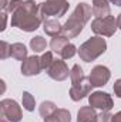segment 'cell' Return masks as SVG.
I'll list each match as a JSON object with an SVG mask.
<instances>
[{"mask_svg": "<svg viewBox=\"0 0 121 122\" xmlns=\"http://www.w3.org/2000/svg\"><path fill=\"white\" fill-rule=\"evenodd\" d=\"M56 117L59 118L60 122H71V114L68 109H64V108H59L56 112Z\"/></svg>", "mask_w": 121, "mask_h": 122, "instance_id": "23", "label": "cell"}, {"mask_svg": "<svg viewBox=\"0 0 121 122\" xmlns=\"http://www.w3.org/2000/svg\"><path fill=\"white\" fill-rule=\"evenodd\" d=\"M11 57V44H9L7 41H1V53H0V58L6 60Z\"/></svg>", "mask_w": 121, "mask_h": 122, "instance_id": "24", "label": "cell"}, {"mask_svg": "<svg viewBox=\"0 0 121 122\" xmlns=\"http://www.w3.org/2000/svg\"><path fill=\"white\" fill-rule=\"evenodd\" d=\"M118 29L117 26V19L114 16H107V17H95L91 21V30L97 36L101 37H111L116 34Z\"/></svg>", "mask_w": 121, "mask_h": 122, "instance_id": "5", "label": "cell"}, {"mask_svg": "<svg viewBox=\"0 0 121 122\" xmlns=\"http://www.w3.org/2000/svg\"><path fill=\"white\" fill-rule=\"evenodd\" d=\"M46 47H47V41L41 36H36L30 40V48L34 53H43Z\"/></svg>", "mask_w": 121, "mask_h": 122, "instance_id": "18", "label": "cell"}, {"mask_svg": "<svg viewBox=\"0 0 121 122\" xmlns=\"http://www.w3.org/2000/svg\"><path fill=\"white\" fill-rule=\"evenodd\" d=\"M110 3H113V4H116V6L121 7V0H110Z\"/></svg>", "mask_w": 121, "mask_h": 122, "instance_id": "32", "label": "cell"}, {"mask_svg": "<svg viewBox=\"0 0 121 122\" xmlns=\"http://www.w3.org/2000/svg\"><path fill=\"white\" fill-rule=\"evenodd\" d=\"M44 122H60V121H59V118L56 117V114H53L51 117H49V118H44Z\"/></svg>", "mask_w": 121, "mask_h": 122, "instance_id": "29", "label": "cell"}, {"mask_svg": "<svg viewBox=\"0 0 121 122\" xmlns=\"http://www.w3.org/2000/svg\"><path fill=\"white\" fill-rule=\"evenodd\" d=\"M43 30L46 34L51 37H57V36H61L63 33V24L57 19H46L43 21Z\"/></svg>", "mask_w": 121, "mask_h": 122, "instance_id": "12", "label": "cell"}, {"mask_svg": "<svg viewBox=\"0 0 121 122\" xmlns=\"http://www.w3.org/2000/svg\"><path fill=\"white\" fill-rule=\"evenodd\" d=\"M117 26H118V29L121 30V13L118 14V17H117Z\"/></svg>", "mask_w": 121, "mask_h": 122, "instance_id": "33", "label": "cell"}, {"mask_svg": "<svg viewBox=\"0 0 121 122\" xmlns=\"http://www.w3.org/2000/svg\"><path fill=\"white\" fill-rule=\"evenodd\" d=\"M88 104L94 109H100V111H111V108L114 107L111 95L103 91L91 92V95H88Z\"/></svg>", "mask_w": 121, "mask_h": 122, "instance_id": "7", "label": "cell"}, {"mask_svg": "<svg viewBox=\"0 0 121 122\" xmlns=\"http://www.w3.org/2000/svg\"><path fill=\"white\" fill-rule=\"evenodd\" d=\"M0 111H1V115L6 117L10 122H20L22 118H23L22 108L19 107V104L14 99H9V98L1 99Z\"/></svg>", "mask_w": 121, "mask_h": 122, "instance_id": "6", "label": "cell"}, {"mask_svg": "<svg viewBox=\"0 0 121 122\" xmlns=\"http://www.w3.org/2000/svg\"><path fill=\"white\" fill-rule=\"evenodd\" d=\"M113 122H121V111L113 115Z\"/></svg>", "mask_w": 121, "mask_h": 122, "instance_id": "30", "label": "cell"}, {"mask_svg": "<svg viewBox=\"0 0 121 122\" xmlns=\"http://www.w3.org/2000/svg\"><path fill=\"white\" fill-rule=\"evenodd\" d=\"M70 71L66 61H63V58H54L51 67L47 70V74L51 80L54 81H64L70 77Z\"/></svg>", "mask_w": 121, "mask_h": 122, "instance_id": "8", "label": "cell"}, {"mask_svg": "<svg viewBox=\"0 0 121 122\" xmlns=\"http://www.w3.org/2000/svg\"><path fill=\"white\" fill-rule=\"evenodd\" d=\"M9 6V0H1V11H6Z\"/></svg>", "mask_w": 121, "mask_h": 122, "instance_id": "31", "label": "cell"}, {"mask_svg": "<svg viewBox=\"0 0 121 122\" xmlns=\"http://www.w3.org/2000/svg\"><path fill=\"white\" fill-rule=\"evenodd\" d=\"M76 53H78L77 47H76L73 43H68V44L63 48V51L60 53V57L63 60H68V58H73V57L76 56Z\"/></svg>", "mask_w": 121, "mask_h": 122, "instance_id": "21", "label": "cell"}, {"mask_svg": "<svg viewBox=\"0 0 121 122\" xmlns=\"http://www.w3.org/2000/svg\"><path fill=\"white\" fill-rule=\"evenodd\" d=\"M1 17H3V26H1V31H3L7 26V14H6V11H1Z\"/></svg>", "mask_w": 121, "mask_h": 122, "instance_id": "28", "label": "cell"}, {"mask_svg": "<svg viewBox=\"0 0 121 122\" xmlns=\"http://www.w3.org/2000/svg\"><path fill=\"white\" fill-rule=\"evenodd\" d=\"M68 44V38L64 37V36H57V37H53L51 41H50V47L53 50V53H57L60 56V53L63 51V48Z\"/></svg>", "mask_w": 121, "mask_h": 122, "instance_id": "17", "label": "cell"}, {"mask_svg": "<svg viewBox=\"0 0 121 122\" xmlns=\"http://www.w3.org/2000/svg\"><path fill=\"white\" fill-rule=\"evenodd\" d=\"M113 90H114V94H116L118 98H121V78H118V80L114 82Z\"/></svg>", "mask_w": 121, "mask_h": 122, "instance_id": "27", "label": "cell"}, {"mask_svg": "<svg viewBox=\"0 0 121 122\" xmlns=\"http://www.w3.org/2000/svg\"><path fill=\"white\" fill-rule=\"evenodd\" d=\"M86 75H84V71L83 68L78 65V64H74L71 71H70V80H71V84H76V82H80L81 80H84Z\"/></svg>", "mask_w": 121, "mask_h": 122, "instance_id": "20", "label": "cell"}, {"mask_svg": "<svg viewBox=\"0 0 121 122\" xmlns=\"http://www.w3.org/2000/svg\"><path fill=\"white\" fill-rule=\"evenodd\" d=\"M11 57L19 61H24L27 58V48L23 43H14L11 44Z\"/></svg>", "mask_w": 121, "mask_h": 122, "instance_id": "16", "label": "cell"}, {"mask_svg": "<svg viewBox=\"0 0 121 122\" xmlns=\"http://www.w3.org/2000/svg\"><path fill=\"white\" fill-rule=\"evenodd\" d=\"M91 88H93V85H91L90 80H88V78H84V80H81L80 82L71 84V88H70L68 95H70V98H71L74 102H77V101L86 98V97L90 94Z\"/></svg>", "mask_w": 121, "mask_h": 122, "instance_id": "10", "label": "cell"}, {"mask_svg": "<svg viewBox=\"0 0 121 122\" xmlns=\"http://www.w3.org/2000/svg\"><path fill=\"white\" fill-rule=\"evenodd\" d=\"M98 114L95 112V109L91 105L81 107L78 114H77V122H97Z\"/></svg>", "mask_w": 121, "mask_h": 122, "instance_id": "14", "label": "cell"}, {"mask_svg": "<svg viewBox=\"0 0 121 122\" xmlns=\"http://www.w3.org/2000/svg\"><path fill=\"white\" fill-rule=\"evenodd\" d=\"M56 111H57V105H56L53 101H43V102L40 104V107H38V114H40V117H43V118L51 117Z\"/></svg>", "mask_w": 121, "mask_h": 122, "instance_id": "15", "label": "cell"}, {"mask_svg": "<svg viewBox=\"0 0 121 122\" xmlns=\"http://www.w3.org/2000/svg\"><path fill=\"white\" fill-rule=\"evenodd\" d=\"M93 14L95 17L111 16L110 0H93Z\"/></svg>", "mask_w": 121, "mask_h": 122, "instance_id": "13", "label": "cell"}, {"mask_svg": "<svg viewBox=\"0 0 121 122\" xmlns=\"http://www.w3.org/2000/svg\"><path fill=\"white\" fill-rule=\"evenodd\" d=\"M110 78H111V72L105 65H95L88 75V80L93 87H103L110 81Z\"/></svg>", "mask_w": 121, "mask_h": 122, "instance_id": "9", "label": "cell"}, {"mask_svg": "<svg viewBox=\"0 0 121 122\" xmlns=\"http://www.w3.org/2000/svg\"><path fill=\"white\" fill-rule=\"evenodd\" d=\"M107 50V41L101 36H94L84 41L78 48V56L84 62H91L103 56Z\"/></svg>", "mask_w": 121, "mask_h": 122, "instance_id": "3", "label": "cell"}, {"mask_svg": "<svg viewBox=\"0 0 121 122\" xmlns=\"http://www.w3.org/2000/svg\"><path fill=\"white\" fill-rule=\"evenodd\" d=\"M97 122H113V115L110 111H101L97 117Z\"/></svg>", "mask_w": 121, "mask_h": 122, "instance_id": "26", "label": "cell"}, {"mask_svg": "<svg viewBox=\"0 0 121 122\" xmlns=\"http://www.w3.org/2000/svg\"><path fill=\"white\" fill-rule=\"evenodd\" d=\"M43 21L44 17L40 13L38 3L34 0H24L23 6L11 14V26L27 33L36 31Z\"/></svg>", "mask_w": 121, "mask_h": 122, "instance_id": "1", "label": "cell"}, {"mask_svg": "<svg viewBox=\"0 0 121 122\" xmlns=\"http://www.w3.org/2000/svg\"><path fill=\"white\" fill-rule=\"evenodd\" d=\"M41 65H43V70H49L50 67H51V64H53V61H54V57H53V51H46L41 57Z\"/></svg>", "mask_w": 121, "mask_h": 122, "instance_id": "22", "label": "cell"}, {"mask_svg": "<svg viewBox=\"0 0 121 122\" xmlns=\"http://www.w3.org/2000/svg\"><path fill=\"white\" fill-rule=\"evenodd\" d=\"M91 16H93V7H91L90 4H87L84 1L78 3L76 6L74 11L71 13V16L68 17V20L63 24V33H61V36L67 37L68 40L77 37L83 31L84 26L87 24V21L91 19Z\"/></svg>", "mask_w": 121, "mask_h": 122, "instance_id": "2", "label": "cell"}, {"mask_svg": "<svg viewBox=\"0 0 121 122\" xmlns=\"http://www.w3.org/2000/svg\"><path fill=\"white\" fill-rule=\"evenodd\" d=\"M23 3H24L23 0H10V1H9V6H7V10H6V11H7V13H10V14H13L16 10H19V9L23 6Z\"/></svg>", "mask_w": 121, "mask_h": 122, "instance_id": "25", "label": "cell"}, {"mask_svg": "<svg viewBox=\"0 0 121 122\" xmlns=\"http://www.w3.org/2000/svg\"><path fill=\"white\" fill-rule=\"evenodd\" d=\"M22 104H23V108H24L26 111L31 112V111H34L36 99H34V97H33L29 91H24L23 95H22Z\"/></svg>", "mask_w": 121, "mask_h": 122, "instance_id": "19", "label": "cell"}, {"mask_svg": "<svg viewBox=\"0 0 121 122\" xmlns=\"http://www.w3.org/2000/svg\"><path fill=\"white\" fill-rule=\"evenodd\" d=\"M41 70H43V65H41V58L38 56H30L22 62V74L24 77L38 75Z\"/></svg>", "mask_w": 121, "mask_h": 122, "instance_id": "11", "label": "cell"}, {"mask_svg": "<svg viewBox=\"0 0 121 122\" xmlns=\"http://www.w3.org/2000/svg\"><path fill=\"white\" fill-rule=\"evenodd\" d=\"M38 7L40 13L46 20L49 17H57V19L63 17L67 13L70 4L67 0H46L43 3H38Z\"/></svg>", "mask_w": 121, "mask_h": 122, "instance_id": "4", "label": "cell"}]
</instances>
